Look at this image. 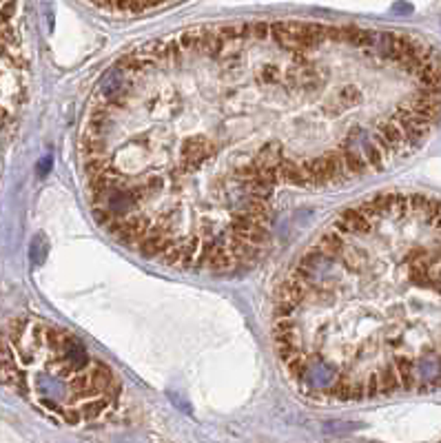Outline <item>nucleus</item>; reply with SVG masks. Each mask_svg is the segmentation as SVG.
Wrapping results in <instances>:
<instances>
[{
	"label": "nucleus",
	"mask_w": 441,
	"mask_h": 443,
	"mask_svg": "<svg viewBox=\"0 0 441 443\" xmlns=\"http://www.w3.org/2000/svg\"><path fill=\"white\" fill-rule=\"evenodd\" d=\"M441 118V56L399 31L255 20L145 43L80 136L96 219L133 253L226 273L262 253L284 191L382 171Z\"/></svg>",
	"instance_id": "nucleus-1"
},
{
	"label": "nucleus",
	"mask_w": 441,
	"mask_h": 443,
	"mask_svg": "<svg viewBox=\"0 0 441 443\" xmlns=\"http://www.w3.org/2000/svg\"><path fill=\"white\" fill-rule=\"evenodd\" d=\"M273 337L310 399L441 388V200L382 193L337 215L284 275Z\"/></svg>",
	"instance_id": "nucleus-2"
},
{
	"label": "nucleus",
	"mask_w": 441,
	"mask_h": 443,
	"mask_svg": "<svg viewBox=\"0 0 441 443\" xmlns=\"http://www.w3.org/2000/svg\"><path fill=\"white\" fill-rule=\"evenodd\" d=\"M0 384L36 395L67 423L94 421L118 401L120 384L100 359L56 326L18 319L0 342Z\"/></svg>",
	"instance_id": "nucleus-3"
},
{
	"label": "nucleus",
	"mask_w": 441,
	"mask_h": 443,
	"mask_svg": "<svg viewBox=\"0 0 441 443\" xmlns=\"http://www.w3.org/2000/svg\"><path fill=\"white\" fill-rule=\"evenodd\" d=\"M96 9L107 11V14H118V16H145L153 14V11L166 9L168 5H149V3H107V5H94Z\"/></svg>",
	"instance_id": "nucleus-4"
}]
</instances>
